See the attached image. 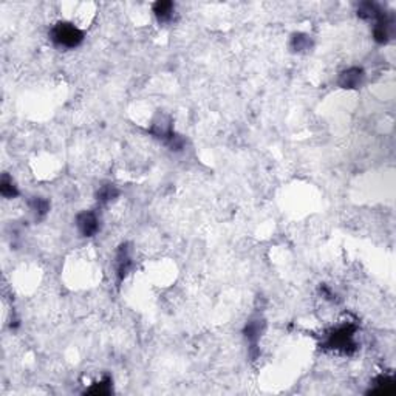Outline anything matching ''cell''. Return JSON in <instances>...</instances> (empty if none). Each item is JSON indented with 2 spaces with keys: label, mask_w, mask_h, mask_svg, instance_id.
<instances>
[{
  "label": "cell",
  "mask_w": 396,
  "mask_h": 396,
  "mask_svg": "<svg viewBox=\"0 0 396 396\" xmlns=\"http://www.w3.org/2000/svg\"><path fill=\"white\" fill-rule=\"evenodd\" d=\"M117 194H118V191L115 189V186L107 184V186H102V188L99 189V192H98V200L105 203V201L113 200V197H117Z\"/></svg>",
  "instance_id": "obj_8"
},
{
  "label": "cell",
  "mask_w": 396,
  "mask_h": 396,
  "mask_svg": "<svg viewBox=\"0 0 396 396\" xmlns=\"http://www.w3.org/2000/svg\"><path fill=\"white\" fill-rule=\"evenodd\" d=\"M51 39H53L54 43H58L61 46L75 48V46H78L82 42L84 34L73 24L61 22L58 25H54V28L51 30Z\"/></svg>",
  "instance_id": "obj_1"
},
{
  "label": "cell",
  "mask_w": 396,
  "mask_h": 396,
  "mask_svg": "<svg viewBox=\"0 0 396 396\" xmlns=\"http://www.w3.org/2000/svg\"><path fill=\"white\" fill-rule=\"evenodd\" d=\"M293 46L294 50L300 51V50H307L310 46V39L307 36H302V34H297L293 37Z\"/></svg>",
  "instance_id": "obj_9"
},
{
  "label": "cell",
  "mask_w": 396,
  "mask_h": 396,
  "mask_svg": "<svg viewBox=\"0 0 396 396\" xmlns=\"http://www.w3.org/2000/svg\"><path fill=\"white\" fill-rule=\"evenodd\" d=\"M78 228L81 231L82 236L85 237H91L98 232L99 229V221L96 218V215L93 212H82L78 215Z\"/></svg>",
  "instance_id": "obj_3"
},
{
  "label": "cell",
  "mask_w": 396,
  "mask_h": 396,
  "mask_svg": "<svg viewBox=\"0 0 396 396\" xmlns=\"http://www.w3.org/2000/svg\"><path fill=\"white\" fill-rule=\"evenodd\" d=\"M153 13L158 17L159 22H167L172 19L174 13V4L172 2H158L153 7Z\"/></svg>",
  "instance_id": "obj_5"
},
{
  "label": "cell",
  "mask_w": 396,
  "mask_h": 396,
  "mask_svg": "<svg viewBox=\"0 0 396 396\" xmlns=\"http://www.w3.org/2000/svg\"><path fill=\"white\" fill-rule=\"evenodd\" d=\"M33 209L36 211V214L43 215V214H46V211H48V203H46L45 200H42V198H36L34 203H33Z\"/></svg>",
  "instance_id": "obj_10"
},
{
  "label": "cell",
  "mask_w": 396,
  "mask_h": 396,
  "mask_svg": "<svg viewBox=\"0 0 396 396\" xmlns=\"http://www.w3.org/2000/svg\"><path fill=\"white\" fill-rule=\"evenodd\" d=\"M0 192H2V195L7 197V198H13V197L17 195V189H16L13 180L8 175L2 177V181H0Z\"/></svg>",
  "instance_id": "obj_7"
},
{
  "label": "cell",
  "mask_w": 396,
  "mask_h": 396,
  "mask_svg": "<svg viewBox=\"0 0 396 396\" xmlns=\"http://www.w3.org/2000/svg\"><path fill=\"white\" fill-rule=\"evenodd\" d=\"M130 265H132V260H130L129 249L123 246L120 254H118V275H120V278L126 277L127 271L130 269Z\"/></svg>",
  "instance_id": "obj_6"
},
{
  "label": "cell",
  "mask_w": 396,
  "mask_h": 396,
  "mask_svg": "<svg viewBox=\"0 0 396 396\" xmlns=\"http://www.w3.org/2000/svg\"><path fill=\"white\" fill-rule=\"evenodd\" d=\"M353 333H355V330L352 327H348V325L347 327H341V328H337L333 334H330L327 344L331 348L348 352L352 347H355V344H353Z\"/></svg>",
  "instance_id": "obj_2"
},
{
  "label": "cell",
  "mask_w": 396,
  "mask_h": 396,
  "mask_svg": "<svg viewBox=\"0 0 396 396\" xmlns=\"http://www.w3.org/2000/svg\"><path fill=\"white\" fill-rule=\"evenodd\" d=\"M362 78H364V72L358 67H353L341 75L339 84H341V87H344V88H355L361 84Z\"/></svg>",
  "instance_id": "obj_4"
}]
</instances>
